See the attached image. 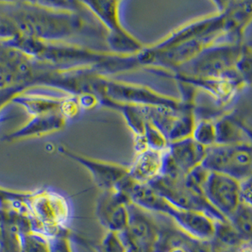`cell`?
I'll use <instances>...</instances> for the list:
<instances>
[{
  "label": "cell",
  "mask_w": 252,
  "mask_h": 252,
  "mask_svg": "<svg viewBox=\"0 0 252 252\" xmlns=\"http://www.w3.org/2000/svg\"><path fill=\"white\" fill-rule=\"evenodd\" d=\"M98 252H125L122 243L114 232H110L101 243Z\"/></svg>",
  "instance_id": "cell-22"
},
{
  "label": "cell",
  "mask_w": 252,
  "mask_h": 252,
  "mask_svg": "<svg viewBox=\"0 0 252 252\" xmlns=\"http://www.w3.org/2000/svg\"><path fill=\"white\" fill-rule=\"evenodd\" d=\"M58 151L84 166L92 175L94 183L102 191L115 190L128 176V166L112 161L93 159L61 147Z\"/></svg>",
  "instance_id": "cell-10"
},
{
  "label": "cell",
  "mask_w": 252,
  "mask_h": 252,
  "mask_svg": "<svg viewBox=\"0 0 252 252\" xmlns=\"http://www.w3.org/2000/svg\"><path fill=\"white\" fill-rule=\"evenodd\" d=\"M129 203L128 196L121 191H102L96 205V215L100 223L114 233L126 229L128 222L127 206Z\"/></svg>",
  "instance_id": "cell-12"
},
{
  "label": "cell",
  "mask_w": 252,
  "mask_h": 252,
  "mask_svg": "<svg viewBox=\"0 0 252 252\" xmlns=\"http://www.w3.org/2000/svg\"><path fill=\"white\" fill-rule=\"evenodd\" d=\"M23 249L25 252H47V248L44 242L31 236L24 240Z\"/></svg>",
  "instance_id": "cell-23"
},
{
  "label": "cell",
  "mask_w": 252,
  "mask_h": 252,
  "mask_svg": "<svg viewBox=\"0 0 252 252\" xmlns=\"http://www.w3.org/2000/svg\"><path fill=\"white\" fill-rule=\"evenodd\" d=\"M216 145H237L252 143L251 118L246 117L244 110L233 109L215 119Z\"/></svg>",
  "instance_id": "cell-13"
},
{
  "label": "cell",
  "mask_w": 252,
  "mask_h": 252,
  "mask_svg": "<svg viewBox=\"0 0 252 252\" xmlns=\"http://www.w3.org/2000/svg\"><path fill=\"white\" fill-rule=\"evenodd\" d=\"M191 137L205 149L216 145L217 133L215 120L195 119V126Z\"/></svg>",
  "instance_id": "cell-18"
},
{
  "label": "cell",
  "mask_w": 252,
  "mask_h": 252,
  "mask_svg": "<svg viewBox=\"0 0 252 252\" xmlns=\"http://www.w3.org/2000/svg\"><path fill=\"white\" fill-rule=\"evenodd\" d=\"M214 235L217 236L218 244L228 248L239 246L242 242H245L228 220L215 221Z\"/></svg>",
  "instance_id": "cell-19"
},
{
  "label": "cell",
  "mask_w": 252,
  "mask_h": 252,
  "mask_svg": "<svg viewBox=\"0 0 252 252\" xmlns=\"http://www.w3.org/2000/svg\"><path fill=\"white\" fill-rule=\"evenodd\" d=\"M144 141L147 148L156 150H165L169 145V142L165 136L149 120L146 121Z\"/></svg>",
  "instance_id": "cell-20"
},
{
  "label": "cell",
  "mask_w": 252,
  "mask_h": 252,
  "mask_svg": "<svg viewBox=\"0 0 252 252\" xmlns=\"http://www.w3.org/2000/svg\"><path fill=\"white\" fill-rule=\"evenodd\" d=\"M46 64L36 61L9 41L0 40V88L36 87Z\"/></svg>",
  "instance_id": "cell-4"
},
{
  "label": "cell",
  "mask_w": 252,
  "mask_h": 252,
  "mask_svg": "<svg viewBox=\"0 0 252 252\" xmlns=\"http://www.w3.org/2000/svg\"><path fill=\"white\" fill-rule=\"evenodd\" d=\"M126 229L118 232L125 252H154L159 235V227L146 211L129 203Z\"/></svg>",
  "instance_id": "cell-6"
},
{
  "label": "cell",
  "mask_w": 252,
  "mask_h": 252,
  "mask_svg": "<svg viewBox=\"0 0 252 252\" xmlns=\"http://www.w3.org/2000/svg\"><path fill=\"white\" fill-rule=\"evenodd\" d=\"M93 94L100 99H108L117 103L131 104L147 107H165L181 109L180 99L157 92L148 86L112 80L102 74H96L93 82Z\"/></svg>",
  "instance_id": "cell-3"
},
{
  "label": "cell",
  "mask_w": 252,
  "mask_h": 252,
  "mask_svg": "<svg viewBox=\"0 0 252 252\" xmlns=\"http://www.w3.org/2000/svg\"><path fill=\"white\" fill-rule=\"evenodd\" d=\"M243 45L244 40L234 42L223 38L205 47L186 64L171 72L192 77L234 78L241 80L235 72V65L240 58Z\"/></svg>",
  "instance_id": "cell-2"
},
{
  "label": "cell",
  "mask_w": 252,
  "mask_h": 252,
  "mask_svg": "<svg viewBox=\"0 0 252 252\" xmlns=\"http://www.w3.org/2000/svg\"><path fill=\"white\" fill-rule=\"evenodd\" d=\"M241 252H251V246L248 245V246H244V248L242 249Z\"/></svg>",
  "instance_id": "cell-25"
},
{
  "label": "cell",
  "mask_w": 252,
  "mask_h": 252,
  "mask_svg": "<svg viewBox=\"0 0 252 252\" xmlns=\"http://www.w3.org/2000/svg\"><path fill=\"white\" fill-rule=\"evenodd\" d=\"M206 149L192 137L169 143L165 150L161 176L181 179L200 165L205 157Z\"/></svg>",
  "instance_id": "cell-7"
},
{
  "label": "cell",
  "mask_w": 252,
  "mask_h": 252,
  "mask_svg": "<svg viewBox=\"0 0 252 252\" xmlns=\"http://www.w3.org/2000/svg\"><path fill=\"white\" fill-rule=\"evenodd\" d=\"M27 88L24 87H9V88H0V122L2 120V112L3 109L11 103L13 98L25 91ZM29 89V88H28Z\"/></svg>",
  "instance_id": "cell-21"
},
{
  "label": "cell",
  "mask_w": 252,
  "mask_h": 252,
  "mask_svg": "<svg viewBox=\"0 0 252 252\" xmlns=\"http://www.w3.org/2000/svg\"><path fill=\"white\" fill-rule=\"evenodd\" d=\"M19 34L46 42H66L92 30L81 12L62 10L49 2H1Z\"/></svg>",
  "instance_id": "cell-1"
},
{
  "label": "cell",
  "mask_w": 252,
  "mask_h": 252,
  "mask_svg": "<svg viewBox=\"0 0 252 252\" xmlns=\"http://www.w3.org/2000/svg\"><path fill=\"white\" fill-rule=\"evenodd\" d=\"M207 202L228 220L240 205V182L220 173L210 172L203 186Z\"/></svg>",
  "instance_id": "cell-8"
},
{
  "label": "cell",
  "mask_w": 252,
  "mask_h": 252,
  "mask_svg": "<svg viewBox=\"0 0 252 252\" xmlns=\"http://www.w3.org/2000/svg\"><path fill=\"white\" fill-rule=\"evenodd\" d=\"M172 78L193 86L196 90H203L212 95L218 107H225L230 103L246 88L247 84L234 78H210V77H192L179 73H171Z\"/></svg>",
  "instance_id": "cell-11"
},
{
  "label": "cell",
  "mask_w": 252,
  "mask_h": 252,
  "mask_svg": "<svg viewBox=\"0 0 252 252\" xmlns=\"http://www.w3.org/2000/svg\"><path fill=\"white\" fill-rule=\"evenodd\" d=\"M173 252H184V251H182V250H177V251H174Z\"/></svg>",
  "instance_id": "cell-26"
},
{
  "label": "cell",
  "mask_w": 252,
  "mask_h": 252,
  "mask_svg": "<svg viewBox=\"0 0 252 252\" xmlns=\"http://www.w3.org/2000/svg\"><path fill=\"white\" fill-rule=\"evenodd\" d=\"M67 122V118L62 113L36 115L32 116V119L18 130L6 135V139L8 141H17L27 138L44 136L63 129Z\"/></svg>",
  "instance_id": "cell-15"
},
{
  "label": "cell",
  "mask_w": 252,
  "mask_h": 252,
  "mask_svg": "<svg viewBox=\"0 0 252 252\" xmlns=\"http://www.w3.org/2000/svg\"><path fill=\"white\" fill-rule=\"evenodd\" d=\"M165 150L147 148L136 152L128 166L130 180L137 184H150L159 179L162 174Z\"/></svg>",
  "instance_id": "cell-14"
},
{
  "label": "cell",
  "mask_w": 252,
  "mask_h": 252,
  "mask_svg": "<svg viewBox=\"0 0 252 252\" xmlns=\"http://www.w3.org/2000/svg\"><path fill=\"white\" fill-rule=\"evenodd\" d=\"M83 7L102 24L107 33L126 31L120 19V1H80Z\"/></svg>",
  "instance_id": "cell-16"
},
{
  "label": "cell",
  "mask_w": 252,
  "mask_h": 252,
  "mask_svg": "<svg viewBox=\"0 0 252 252\" xmlns=\"http://www.w3.org/2000/svg\"><path fill=\"white\" fill-rule=\"evenodd\" d=\"M252 143L214 145L207 148L202 165L210 172L220 173L237 181L252 178Z\"/></svg>",
  "instance_id": "cell-5"
},
{
  "label": "cell",
  "mask_w": 252,
  "mask_h": 252,
  "mask_svg": "<svg viewBox=\"0 0 252 252\" xmlns=\"http://www.w3.org/2000/svg\"><path fill=\"white\" fill-rule=\"evenodd\" d=\"M241 237L245 241L250 240L252 235V205L241 203L236 211L228 219Z\"/></svg>",
  "instance_id": "cell-17"
},
{
  "label": "cell",
  "mask_w": 252,
  "mask_h": 252,
  "mask_svg": "<svg viewBox=\"0 0 252 252\" xmlns=\"http://www.w3.org/2000/svg\"><path fill=\"white\" fill-rule=\"evenodd\" d=\"M225 33V15L222 12L208 15L205 17L185 24L156 44L149 46L153 50H160L167 47L178 46L186 42L218 37Z\"/></svg>",
  "instance_id": "cell-9"
},
{
  "label": "cell",
  "mask_w": 252,
  "mask_h": 252,
  "mask_svg": "<svg viewBox=\"0 0 252 252\" xmlns=\"http://www.w3.org/2000/svg\"><path fill=\"white\" fill-rule=\"evenodd\" d=\"M241 202L252 205V178L240 182Z\"/></svg>",
  "instance_id": "cell-24"
}]
</instances>
